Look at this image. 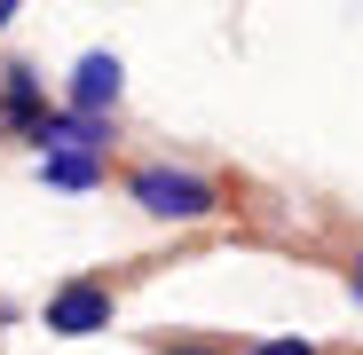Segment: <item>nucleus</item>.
<instances>
[{"mask_svg":"<svg viewBox=\"0 0 363 355\" xmlns=\"http://www.w3.org/2000/svg\"><path fill=\"white\" fill-rule=\"evenodd\" d=\"M355 292H363V261H355Z\"/></svg>","mask_w":363,"mask_h":355,"instance_id":"nucleus-9","label":"nucleus"},{"mask_svg":"<svg viewBox=\"0 0 363 355\" xmlns=\"http://www.w3.org/2000/svg\"><path fill=\"white\" fill-rule=\"evenodd\" d=\"M48 332H64V339L111 332V292H103V284H64V292L48 300Z\"/></svg>","mask_w":363,"mask_h":355,"instance_id":"nucleus-3","label":"nucleus"},{"mask_svg":"<svg viewBox=\"0 0 363 355\" xmlns=\"http://www.w3.org/2000/svg\"><path fill=\"white\" fill-rule=\"evenodd\" d=\"M0 95H9V118H16V135H32L40 118H48V111H40V79H32L24 64H9V72H0Z\"/></svg>","mask_w":363,"mask_h":355,"instance_id":"nucleus-6","label":"nucleus"},{"mask_svg":"<svg viewBox=\"0 0 363 355\" xmlns=\"http://www.w3.org/2000/svg\"><path fill=\"white\" fill-rule=\"evenodd\" d=\"M253 355H316V347H308V339H261Z\"/></svg>","mask_w":363,"mask_h":355,"instance_id":"nucleus-7","label":"nucleus"},{"mask_svg":"<svg viewBox=\"0 0 363 355\" xmlns=\"http://www.w3.org/2000/svg\"><path fill=\"white\" fill-rule=\"evenodd\" d=\"M40 182L48 190H95L103 182V158L95 150H40Z\"/></svg>","mask_w":363,"mask_h":355,"instance_id":"nucleus-5","label":"nucleus"},{"mask_svg":"<svg viewBox=\"0 0 363 355\" xmlns=\"http://www.w3.org/2000/svg\"><path fill=\"white\" fill-rule=\"evenodd\" d=\"M118 87H127V64H118L111 47H87L79 64H72V111H87V118H103V111L118 103Z\"/></svg>","mask_w":363,"mask_h":355,"instance_id":"nucleus-2","label":"nucleus"},{"mask_svg":"<svg viewBox=\"0 0 363 355\" xmlns=\"http://www.w3.org/2000/svg\"><path fill=\"white\" fill-rule=\"evenodd\" d=\"M24 142H40V150H95V158H103V142H111V118H87V111H48V118H40V127H32Z\"/></svg>","mask_w":363,"mask_h":355,"instance_id":"nucleus-4","label":"nucleus"},{"mask_svg":"<svg viewBox=\"0 0 363 355\" xmlns=\"http://www.w3.org/2000/svg\"><path fill=\"white\" fill-rule=\"evenodd\" d=\"M182 355H198V347H182Z\"/></svg>","mask_w":363,"mask_h":355,"instance_id":"nucleus-10","label":"nucleus"},{"mask_svg":"<svg viewBox=\"0 0 363 355\" xmlns=\"http://www.w3.org/2000/svg\"><path fill=\"white\" fill-rule=\"evenodd\" d=\"M127 198L143 213H158V221H206V213H221V190L206 182V174H182V166H135Z\"/></svg>","mask_w":363,"mask_h":355,"instance_id":"nucleus-1","label":"nucleus"},{"mask_svg":"<svg viewBox=\"0 0 363 355\" xmlns=\"http://www.w3.org/2000/svg\"><path fill=\"white\" fill-rule=\"evenodd\" d=\"M16 9H24V0H0V24H9V16H16Z\"/></svg>","mask_w":363,"mask_h":355,"instance_id":"nucleus-8","label":"nucleus"}]
</instances>
